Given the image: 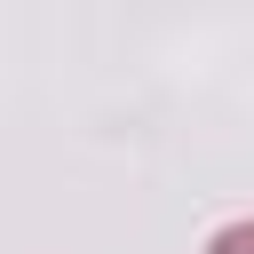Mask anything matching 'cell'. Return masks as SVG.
Masks as SVG:
<instances>
[{
    "label": "cell",
    "instance_id": "obj_1",
    "mask_svg": "<svg viewBox=\"0 0 254 254\" xmlns=\"http://www.w3.org/2000/svg\"><path fill=\"white\" fill-rule=\"evenodd\" d=\"M206 254H254V222H222L206 238Z\"/></svg>",
    "mask_w": 254,
    "mask_h": 254
}]
</instances>
